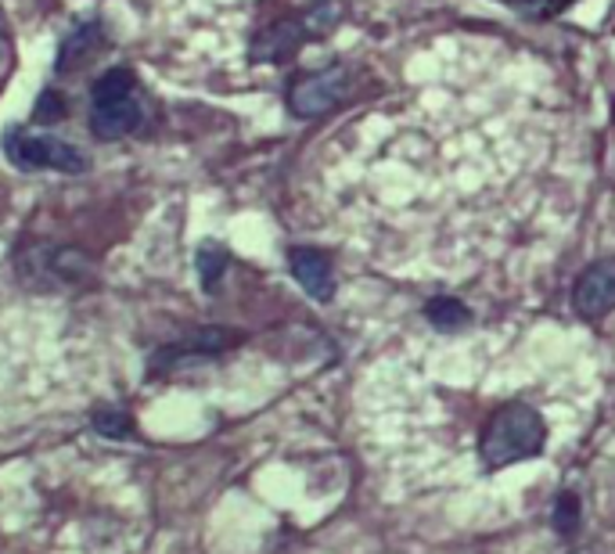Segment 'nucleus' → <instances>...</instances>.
Returning <instances> with one entry per match:
<instances>
[{
	"label": "nucleus",
	"mask_w": 615,
	"mask_h": 554,
	"mask_svg": "<svg viewBox=\"0 0 615 554\" xmlns=\"http://www.w3.org/2000/svg\"><path fill=\"white\" fill-rule=\"evenodd\" d=\"M353 90V69L346 65H331L321 73H306L288 87V104L295 115L303 120H313V115H324L335 109L339 101H346Z\"/></svg>",
	"instance_id": "obj_4"
},
{
	"label": "nucleus",
	"mask_w": 615,
	"mask_h": 554,
	"mask_svg": "<svg viewBox=\"0 0 615 554\" xmlns=\"http://www.w3.org/2000/svg\"><path fill=\"white\" fill-rule=\"evenodd\" d=\"M339 19H342L339 0H317V4L306 8L303 15L281 19L278 26L259 33L253 40V62H288L306 40H317L335 29Z\"/></svg>",
	"instance_id": "obj_2"
},
{
	"label": "nucleus",
	"mask_w": 615,
	"mask_h": 554,
	"mask_svg": "<svg viewBox=\"0 0 615 554\" xmlns=\"http://www.w3.org/2000/svg\"><path fill=\"white\" fill-rule=\"evenodd\" d=\"M4 151L22 170H58V173L87 170V156H83L79 148L65 145V140H54V137L22 134V130H11L4 137Z\"/></svg>",
	"instance_id": "obj_3"
},
{
	"label": "nucleus",
	"mask_w": 615,
	"mask_h": 554,
	"mask_svg": "<svg viewBox=\"0 0 615 554\" xmlns=\"http://www.w3.org/2000/svg\"><path fill=\"white\" fill-rule=\"evenodd\" d=\"M576 526H579V501L573 493H562L558 504H554V529L558 533H576Z\"/></svg>",
	"instance_id": "obj_15"
},
{
	"label": "nucleus",
	"mask_w": 615,
	"mask_h": 554,
	"mask_svg": "<svg viewBox=\"0 0 615 554\" xmlns=\"http://www.w3.org/2000/svg\"><path fill=\"white\" fill-rule=\"evenodd\" d=\"M134 84H137V76H134V69H109L98 84L90 87V101L94 104H109V101H120V98H130L134 94Z\"/></svg>",
	"instance_id": "obj_9"
},
{
	"label": "nucleus",
	"mask_w": 615,
	"mask_h": 554,
	"mask_svg": "<svg viewBox=\"0 0 615 554\" xmlns=\"http://www.w3.org/2000/svg\"><path fill=\"white\" fill-rule=\"evenodd\" d=\"M576 310L583 317H605L615 306V259H598L583 270L573 292Z\"/></svg>",
	"instance_id": "obj_5"
},
{
	"label": "nucleus",
	"mask_w": 615,
	"mask_h": 554,
	"mask_svg": "<svg viewBox=\"0 0 615 554\" xmlns=\"http://www.w3.org/2000/svg\"><path fill=\"white\" fill-rule=\"evenodd\" d=\"M195 267H198V278H202V285L206 292H217L220 285V278H223V270H227V253L220 249V245H202L195 256Z\"/></svg>",
	"instance_id": "obj_10"
},
{
	"label": "nucleus",
	"mask_w": 615,
	"mask_h": 554,
	"mask_svg": "<svg viewBox=\"0 0 615 554\" xmlns=\"http://www.w3.org/2000/svg\"><path fill=\"white\" fill-rule=\"evenodd\" d=\"M512 11H518L522 19H533V22H548V19H558L573 0H501Z\"/></svg>",
	"instance_id": "obj_12"
},
{
	"label": "nucleus",
	"mask_w": 615,
	"mask_h": 554,
	"mask_svg": "<svg viewBox=\"0 0 615 554\" xmlns=\"http://www.w3.org/2000/svg\"><path fill=\"white\" fill-rule=\"evenodd\" d=\"M292 274L295 281L310 292L313 299L328 303L331 296H335V278H331V263L324 253L317 249H295L292 253Z\"/></svg>",
	"instance_id": "obj_7"
},
{
	"label": "nucleus",
	"mask_w": 615,
	"mask_h": 554,
	"mask_svg": "<svg viewBox=\"0 0 615 554\" xmlns=\"http://www.w3.org/2000/svg\"><path fill=\"white\" fill-rule=\"evenodd\" d=\"M425 313H429V321L440 328V332H460V328L471 321V313L457 299H432Z\"/></svg>",
	"instance_id": "obj_11"
},
{
	"label": "nucleus",
	"mask_w": 615,
	"mask_h": 554,
	"mask_svg": "<svg viewBox=\"0 0 615 554\" xmlns=\"http://www.w3.org/2000/svg\"><path fill=\"white\" fill-rule=\"evenodd\" d=\"M65 98L58 90H44L40 94V101H37V109H33V123H58V120H65Z\"/></svg>",
	"instance_id": "obj_14"
},
{
	"label": "nucleus",
	"mask_w": 615,
	"mask_h": 554,
	"mask_svg": "<svg viewBox=\"0 0 615 554\" xmlns=\"http://www.w3.org/2000/svg\"><path fill=\"white\" fill-rule=\"evenodd\" d=\"M543 443H548L543 418L529 404H522V399H512V404H504L490 418V426L479 440V451L490 468H507L537 457L543 451Z\"/></svg>",
	"instance_id": "obj_1"
},
{
	"label": "nucleus",
	"mask_w": 615,
	"mask_h": 554,
	"mask_svg": "<svg viewBox=\"0 0 615 554\" xmlns=\"http://www.w3.org/2000/svg\"><path fill=\"white\" fill-rule=\"evenodd\" d=\"M140 101L130 94V98H120V101H109V104H94L90 112V130L94 137L101 140H115V137H126L134 134V130L140 126Z\"/></svg>",
	"instance_id": "obj_6"
},
{
	"label": "nucleus",
	"mask_w": 615,
	"mask_h": 554,
	"mask_svg": "<svg viewBox=\"0 0 615 554\" xmlns=\"http://www.w3.org/2000/svg\"><path fill=\"white\" fill-rule=\"evenodd\" d=\"M101 47V26L98 22H87V26H79L73 37H69L65 44H62V51H58V62H54V69L58 73H73L76 65H83L87 62V58L98 51Z\"/></svg>",
	"instance_id": "obj_8"
},
{
	"label": "nucleus",
	"mask_w": 615,
	"mask_h": 554,
	"mask_svg": "<svg viewBox=\"0 0 615 554\" xmlns=\"http://www.w3.org/2000/svg\"><path fill=\"white\" fill-rule=\"evenodd\" d=\"M94 429L109 435V440H130V435H134V421H130V415H123V410H98V415H94Z\"/></svg>",
	"instance_id": "obj_13"
}]
</instances>
